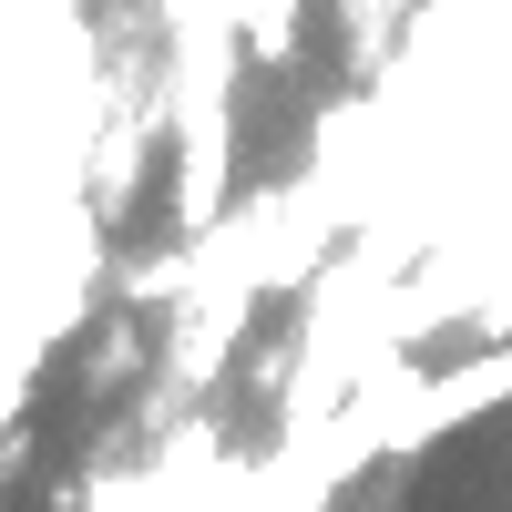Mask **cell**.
Returning <instances> with one entry per match:
<instances>
[{
  "mask_svg": "<svg viewBox=\"0 0 512 512\" xmlns=\"http://www.w3.org/2000/svg\"><path fill=\"white\" fill-rule=\"evenodd\" d=\"M502 400H512V338H502V349H482L472 369H451V379H420L400 410H369V431H379V451H420V441L472 431V420L502 410Z\"/></svg>",
  "mask_w": 512,
  "mask_h": 512,
  "instance_id": "6da1fadb",
  "label": "cell"
},
{
  "mask_svg": "<svg viewBox=\"0 0 512 512\" xmlns=\"http://www.w3.org/2000/svg\"><path fill=\"white\" fill-rule=\"evenodd\" d=\"M21 461H31V431H21V441H11V431H0V482H11V472H21Z\"/></svg>",
  "mask_w": 512,
  "mask_h": 512,
  "instance_id": "7a4b0ae2",
  "label": "cell"
}]
</instances>
